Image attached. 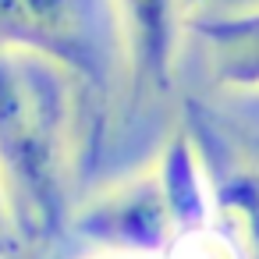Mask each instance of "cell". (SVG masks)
I'll list each match as a JSON object with an SVG mask.
<instances>
[{"label": "cell", "instance_id": "5", "mask_svg": "<svg viewBox=\"0 0 259 259\" xmlns=\"http://www.w3.org/2000/svg\"><path fill=\"white\" fill-rule=\"evenodd\" d=\"M153 167L160 174V185H163V195H167V206L178 227V241L213 227V188L206 181L195 142L185 132L170 135V142L163 146Z\"/></svg>", "mask_w": 259, "mask_h": 259}, {"label": "cell", "instance_id": "4", "mask_svg": "<svg viewBox=\"0 0 259 259\" xmlns=\"http://www.w3.org/2000/svg\"><path fill=\"white\" fill-rule=\"evenodd\" d=\"M132 75L153 89H167L181 36V0H114Z\"/></svg>", "mask_w": 259, "mask_h": 259}, {"label": "cell", "instance_id": "3", "mask_svg": "<svg viewBox=\"0 0 259 259\" xmlns=\"http://www.w3.org/2000/svg\"><path fill=\"white\" fill-rule=\"evenodd\" d=\"M0 50L50 57L82 78L100 75L85 0H0Z\"/></svg>", "mask_w": 259, "mask_h": 259}, {"label": "cell", "instance_id": "9", "mask_svg": "<svg viewBox=\"0 0 259 259\" xmlns=\"http://www.w3.org/2000/svg\"><path fill=\"white\" fill-rule=\"evenodd\" d=\"M8 224H15V220H11V206H8V195H4V188H0V245L8 241Z\"/></svg>", "mask_w": 259, "mask_h": 259}, {"label": "cell", "instance_id": "6", "mask_svg": "<svg viewBox=\"0 0 259 259\" xmlns=\"http://www.w3.org/2000/svg\"><path fill=\"white\" fill-rule=\"evenodd\" d=\"M192 29L209 50L217 82L234 89H259V8L199 18Z\"/></svg>", "mask_w": 259, "mask_h": 259}, {"label": "cell", "instance_id": "7", "mask_svg": "<svg viewBox=\"0 0 259 259\" xmlns=\"http://www.w3.org/2000/svg\"><path fill=\"white\" fill-rule=\"evenodd\" d=\"M213 209L224 217V231L238 241L245 259H259V170L231 163L213 178Z\"/></svg>", "mask_w": 259, "mask_h": 259}, {"label": "cell", "instance_id": "1", "mask_svg": "<svg viewBox=\"0 0 259 259\" xmlns=\"http://www.w3.org/2000/svg\"><path fill=\"white\" fill-rule=\"evenodd\" d=\"M68 75L50 57L0 50V188L29 238H54L68 220Z\"/></svg>", "mask_w": 259, "mask_h": 259}, {"label": "cell", "instance_id": "2", "mask_svg": "<svg viewBox=\"0 0 259 259\" xmlns=\"http://www.w3.org/2000/svg\"><path fill=\"white\" fill-rule=\"evenodd\" d=\"M71 227L78 238L100 245L107 255L128 259H163L178 241V227L156 167L100 192L75 213Z\"/></svg>", "mask_w": 259, "mask_h": 259}, {"label": "cell", "instance_id": "10", "mask_svg": "<svg viewBox=\"0 0 259 259\" xmlns=\"http://www.w3.org/2000/svg\"><path fill=\"white\" fill-rule=\"evenodd\" d=\"M107 259H128V255H107Z\"/></svg>", "mask_w": 259, "mask_h": 259}, {"label": "cell", "instance_id": "8", "mask_svg": "<svg viewBox=\"0 0 259 259\" xmlns=\"http://www.w3.org/2000/svg\"><path fill=\"white\" fill-rule=\"evenodd\" d=\"M163 259H245V252L238 248V241L220 231L217 224L192 234V238H181L174 241V248L163 255Z\"/></svg>", "mask_w": 259, "mask_h": 259}]
</instances>
